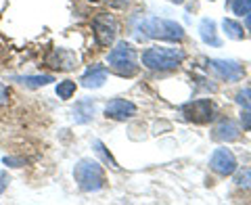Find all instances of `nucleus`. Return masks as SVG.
<instances>
[{"label":"nucleus","mask_w":251,"mask_h":205,"mask_svg":"<svg viewBox=\"0 0 251 205\" xmlns=\"http://www.w3.org/2000/svg\"><path fill=\"white\" fill-rule=\"evenodd\" d=\"M209 65H211V69L222 77V80H226V82H239L241 77H243V67L239 65L237 61H224V59H211L209 61Z\"/></svg>","instance_id":"nucleus-9"},{"label":"nucleus","mask_w":251,"mask_h":205,"mask_svg":"<svg viewBox=\"0 0 251 205\" xmlns=\"http://www.w3.org/2000/svg\"><path fill=\"white\" fill-rule=\"evenodd\" d=\"M182 49H170V46H151L143 52V65L149 69H159V72H170L176 69L184 61Z\"/></svg>","instance_id":"nucleus-2"},{"label":"nucleus","mask_w":251,"mask_h":205,"mask_svg":"<svg viewBox=\"0 0 251 205\" xmlns=\"http://www.w3.org/2000/svg\"><path fill=\"white\" fill-rule=\"evenodd\" d=\"M249 11H251V0H234L232 2V13L237 17H245Z\"/></svg>","instance_id":"nucleus-19"},{"label":"nucleus","mask_w":251,"mask_h":205,"mask_svg":"<svg viewBox=\"0 0 251 205\" xmlns=\"http://www.w3.org/2000/svg\"><path fill=\"white\" fill-rule=\"evenodd\" d=\"M90 2H99V0H90Z\"/></svg>","instance_id":"nucleus-28"},{"label":"nucleus","mask_w":251,"mask_h":205,"mask_svg":"<svg viewBox=\"0 0 251 205\" xmlns=\"http://www.w3.org/2000/svg\"><path fill=\"white\" fill-rule=\"evenodd\" d=\"M222 27L226 31V36L230 38V40H243L245 38V31H243V26L232 19H224L222 21Z\"/></svg>","instance_id":"nucleus-15"},{"label":"nucleus","mask_w":251,"mask_h":205,"mask_svg":"<svg viewBox=\"0 0 251 205\" xmlns=\"http://www.w3.org/2000/svg\"><path fill=\"white\" fill-rule=\"evenodd\" d=\"M9 182H11L9 174H6V172H2V170H0V195H2V193L6 191V186H9Z\"/></svg>","instance_id":"nucleus-23"},{"label":"nucleus","mask_w":251,"mask_h":205,"mask_svg":"<svg viewBox=\"0 0 251 205\" xmlns=\"http://www.w3.org/2000/svg\"><path fill=\"white\" fill-rule=\"evenodd\" d=\"M170 2H176V4H182V0H170Z\"/></svg>","instance_id":"nucleus-27"},{"label":"nucleus","mask_w":251,"mask_h":205,"mask_svg":"<svg viewBox=\"0 0 251 205\" xmlns=\"http://www.w3.org/2000/svg\"><path fill=\"white\" fill-rule=\"evenodd\" d=\"M209 168L220 176H230L237 172L239 163H237V157L232 155L230 149H216L214 155H211V159H209Z\"/></svg>","instance_id":"nucleus-7"},{"label":"nucleus","mask_w":251,"mask_h":205,"mask_svg":"<svg viewBox=\"0 0 251 205\" xmlns=\"http://www.w3.org/2000/svg\"><path fill=\"white\" fill-rule=\"evenodd\" d=\"M107 67L105 65H92L86 69V74L82 76V86L86 88H100L105 82H107Z\"/></svg>","instance_id":"nucleus-11"},{"label":"nucleus","mask_w":251,"mask_h":205,"mask_svg":"<svg viewBox=\"0 0 251 205\" xmlns=\"http://www.w3.org/2000/svg\"><path fill=\"white\" fill-rule=\"evenodd\" d=\"M143 31L149 38H159V40H170V42H180L184 38V29L180 23L161 19V17H149L143 21Z\"/></svg>","instance_id":"nucleus-3"},{"label":"nucleus","mask_w":251,"mask_h":205,"mask_svg":"<svg viewBox=\"0 0 251 205\" xmlns=\"http://www.w3.org/2000/svg\"><path fill=\"white\" fill-rule=\"evenodd\" d=\"M92 29H94V38H97V44L107 49L111 46L117 34V23L109 13H99L97 17L92 19Z\"/></svg>","instance_id":"nucleus-6"},{"label":"nucleus","mask_w":251,"mask_h":205,"mask_svg":"<svg viewBox=\"0 0 251 205\" xmlns=\"http://www.w3.org/2000/svg\"><path fill=\"white\" fill-rule=\"evenodd\" d=\"M94 151H97L99 155H103V159H105V161H107L109 165H111L113 170H117V168H120V165L115 163V159H113V157H111V155H109V153L105 151V145L100 143V140H94Z\"/></svg>","instance_id":"nucleus-20"},{"label":"nucleus","mask_w":251,"mask_h":205,"mask_svg":"<svg viewBox=\"0 0 251 205\" xmlns=\"http://www.w3.org/2000/svg\"><path fill=\"white\" fill-rule=\"evenodd\" d=\"M182 115L186 117L188 122L195 124H207L216 117V105L209 99H199V101H191L182 105Z\"/></svg>","instance_id":"nucleus-5"},{"label":"nucleus","mask_w":251,"mask_h":205,"mask_svg":"<svg viewBox=\"0 0 251 205\" xmlns=\"http://www.w3.org/2000/svg\"><path fill=\"white\" fill-rule=\"evenodd\" d=\"M21 84L25 86H46L52 82V76H27V77H19Z\"/></svg>","instance_id":"nucleus-18"},{"label":"nucleus","mask_w":251,"mask_h":205,"mask_svg":"<svg viewBox=\"0 0 251 205\" xmlns=\"http://www.w3.org/2000/svg\"><path fill=\"white\" fill-rule=\"evenodd\" d=\"M74 176L82 191H99V188L105 186V172L92 159H82L77 163L74 170Z\"/></svg>","instance_id":"nucleus-4"},{"label":"nucleus","mask_w":251,"mask_h":205,"mask_svg":"<svg viewBox=\"0 0 251 205\" xmlns=\"http://www.w3.org/2000/svg\"><path fill=\"white\" fill-rule=\"evenodd\" d=\"M124 2H128V0H115V4H124Z\"/></svg>","instance_id":"nucleus-26"},{"label":"nucleus","mask_w":251,"mask_h":205,"mask_svg":"<svg viewBox=\"0 0 251 205\" xmlns=\"http://www.w3.org/2000/svg\"><path fill=\"white\" fill-rule=\"evenodd\" d=\"M234 184L243 191H249L251 193V168H243L239 170V174L234 176Z\"/></svg>","instance_id":"nucleus-16"},{"label":"nucleus","mask_w":251,"mask_h":205,"mask_svg":"<svg viewBox=\"0 0 251 205\" xmlns=\"http://www.w3.org/2000/svg\"><path fill=\"white\" fill-rule=\"evenodd\" d=\"M241 126L247 132H251V111H249V109H245V111L241 113Z\"/></svg>","instance_id":"nucleus-22"},{"label":"nucleus","mask_w":251,"mask_h":205,"mask_svg":"<svg viewBox=\"0 0 251 205\" xmlns=\"http://www.w3.org/2000/svg\"><path fill=\"white\" fill-rule=\"evenodd\" d=\"M6 101H9V88H6V86L0 82V107H2Z\"/></svg>","instance_id":"nucleus-24"},{"label":"nucleus","mask_w":251,"mask_h":205,"mask_svg":"<svg viewBox=\"0 0 251 205\" xmlns=\"http://www.w3.org/2000/svg\"><path fill=\"white\" fill-rule=\"evenodd\" d=\"M46 63H49V67H52V69L69 72V69H74L77 65V54H74L67 49H57L49 59H46Z\"/></svg>","instance_id":"nucleus-10"},{"label":"nucleus","mask_w":251,"mask_h":205,"mask_svg":"<svg viewBox=\"0 0 251 205\" xmlns=\"http://www.w3.org/2000/svg\"><path fill=\"white\" fill-rule=\"evenodd\" d=\"M57 94H59V99H63V101L72 99L74 94H75V82H72V80L59 82V84H57Z\"/></svg>","instance_id":"nucleus-17"},{"label":"nucleus","mask_w":251,"mask_h":205,"mask_svg":"<svg viewBox=\"0 0 251 205\" xmlns=\"http://www.w3.org/2000/svg\"><path fill=\"white\" fill-rule=\"evenodd\" d=\"M245 17H247V27H249V29H251V11H249V13H247V15H245Z\"/></svg>","instance_id":"nucleus-25"},{"label":"nucleus","mask_w":251,"mask_h":205,"mask_svg":"<svg viewBox=\"0 0 251 205\" xmlns=\"http://www.w3.org/2000/svg\"><path fill=\"white\" fill-rule=\"evenodd\" d=\"M241 134V126L232 120H224L220 122L216 128H214V138L216 140H222V143H230V140H237Z\"/></svg>","instance_id":"nucleus-12"},{"label":"nucleus","mask_w":251,"mask_h":205,"mask_svg":"<svg viewBox=\"0 0 251 205\" xmlns=\"http://www.w3.org/2000/svg\"><path fill=\"white\" fill-rule=\"evenodd\" d=\"M74 115H75V122H80V124L90 122L92 115H94V102H92V101H82V102H77V107L74 109Z\"/></svg>","instance_id":"nucleus-14"},{"label":"nucleus","mask_w":251,"mask_h":205,"mask_svg":"<svg viewBox=\"0 0 251 205\" xmlns=\"http://www.w3.org/2000/svg\"><path fill=\"white\" fill-rule=\"evenodd\" d=\"M237 102L243 109H249L251 111V88H245V90L237 92Z\"/></svg>","instance_id":"nucleus-21"},{"label":"nucleus","mask_w":251,"mask_h":205,"mask_svg":"<svg viewBox=\"0 0 251 205\" xmlns=\"http://www.w3.org/2000/svg\"><path fill=\"white\" fill-rule=\"evenodd\" d=\"M107 63H109V67L122 77L136 76L138 69H140L138 54H136L134 46H132L130 42H117L115 49H111V52H109Z\"/></svg>","instance_id":"nucleus-1"},{"label":"nucleus","mask_w":251,"mask_h":205,"mask_svg":"<svg viewBox=\"0 0 251 205\" xmlns=\"http://www.w3.org/2000/svg\"><path fill=\"white\" fill-rule=\"evenodd\" d=\"M105 115L109 120L124 122V120H128V117L136 115V105L132 101H126V99H111L105 107Z\"/></svg>","instance_id":"nucleus-8"},{"label":"nucleus","mask_w":251,"mask_h":205,"mask_svg":"<svg viewBox=\"0 0 251 205\" xmlns=\"http://www.w3.org/2000/svg\"><path fill=\"white\" fill-rule=\"evenodd\" d=\"M199 34H201V40L205 42V44L220 46V38L216 34V21L214 19H201V23H199Z\"/></svg>","instance_id":"nucleus-13"}]
</instances>
